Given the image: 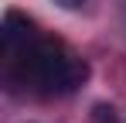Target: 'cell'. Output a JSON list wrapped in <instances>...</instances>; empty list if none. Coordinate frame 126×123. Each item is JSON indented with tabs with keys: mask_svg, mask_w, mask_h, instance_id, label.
I'll return each mask as SVG.
<instances>
[{
	"mask_svg": "<svg viewBox=\"0 0 126 123\" xmlns=\"http://www.w3.org/2000/svg\"><path fill=\"white\" fill-rule=\"evenodd\" d=\"M7 79L27 85L38 96H68L89 79V65L65 41L38 38L17 65L7 68Z\"/></svg>",
	"mask_w": 126,
	"mask_h": 123,
	"instance_id": "6da1fadb",
	"label": "cell"
},
{
	"mask_svg": "<svg viewBox=\"0 0 126 123\" xmlns=\"http://www.w3.org/2000/svg\"><path fill=\"white\" fill-rule=\"evenodd\" d=\"M3 65L10 68V65H17V62L27 55V48L34 44V41L41 38L38 34V27H34V20L17 14V10H7V17H3Z\"/></svg>",
	"mask_w": 126,
	"mask_h": 123,
	"instance_id": "7a4b0ae2",
	"label": "cell"
},
{
	"mask_svg": "<svg viewBox=\"0 0 126 123\" xmlns=\"http://www.w3.org/2000/svg\"><path fill=\"white\" fill-rule=\"evenodd\" d=\"M58 7H65V10H75V7H82V0H55Z\"/></svg>",
	"mask_w": 126,
	"mask_h": 123,
	"instance_id": "3957f363",
	"label": "cell"
}]
</instances>
